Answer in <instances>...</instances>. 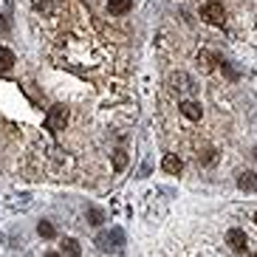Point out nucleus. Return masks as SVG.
<instances>
[{
	"label": "nucleus",
	"mask_w": 257,
	"mask_h": 257,
	"mask_svg": "<svg viewBox=\"0 0 257 257\" xmlns=\"http://www.w3.org/2000/svg\"><path fill=\"white\" fill-rule=\"evenodd\" d=\"M96 246L102 251H121V249H124V232H121L119 226L107 229V232H102L96 237Z\"/></svg>",
	"instance_id": "f257e3e1"
},
{
	"label": "nucleus",
	"mask_w": 257,
	"mask_h": 257,
	"mask_svg": "<svg viewBox=\"0 0 257 257\" xmlns=\"http://www.w3.org/2000/svg\"><path fill=\"white\" fill-rule=\"evenodd\" d=\"M201 17H204L209 26H223L226 12H223V6H220L218 0H204V3H201Z\"/></svg>",
	"instance_id": "f03ea898"
},
{
	"label": "nucleus",
	"mask_w": 257,
	"mask_h": 257,
	"mask_svg": "<svg viewBox=\"0 0 257 257\" xmlns=\"http://www.w3.org/2000/svg\"><path fill=\"white\" fill-rule=\"evenodd\" d=\"M170 82H173V88H175L178 93H184V96H192V93L198 91V85L192 82V76L184 74V71H175V74L170 76Z\"/></svg>",
	"instance_id": "7ed1b4c3"
},
{
	"label": "nucleus",
	"mask_w": 257,
	"mask_h": 257,
	"mask_svg": "<svg viewBox=\"0 0 257 257\" xmlns=\"http://www.w3.org/2000/svg\"><path fill=\"white\" fill-rule=\"evenodd\" d=\"M65 121H68V107H62V105H54L51 110H48L46 127H48V130H62V127H65Z\"/></svg>",
	"instance_id": "20e7f679"
},
{
	"label": "nucleus",
	"mask_w": 257,
	"mask_h": 257,
	"mask_svg": "<svg viewBox=\"0 0 257 257\" xmlns=\"http://www.w3.org/2000/svg\"><path fill=\"white\" fill-rule=\"evenodd\" d=\"M226 243L232 246L234 251H246V249H249V237H246L243 229H229V232H226Z\"/></svg>",
	"instance_id": "39448f33"
},
{
	"label": "nucleus",
	"mask_w": 257,
	"mask_h": 257,
	"mask_svg": "<svg viewBox=\"0 0 257 257\" xmlns=\"http://www.w3.org/2000/svg\"><path fill=\"white\" fill-rule=\"evenodd\" d=\"M181 113L187 116L189 121H198L201 116H204V110H201V105H198V102H192V99H184V102H181Z\"/></svg>",
	"instance_id": "423d86ee"
},
{
	"label": "nucleus",
	"mask_w": 257,
	"mask_h": 257,
	"mask_svg": "<svg viewBox=\"0 0 257 257\" xmlns=\"http://www.w3.org/2000/svg\"><path fill=\"white\" fill-rule=\"evenodd\" d=\"M130 9H133V0H107V12H110L113 17L127 15Z\"/></svg>",
	"instance_id": "0eeeda50"
},
{
	"label": "nucleus",
	"mask_w": 257,
	"mask_h": 257,
	"mask_svg": "<svg viewBox=\"0 0 257 257\" xmlns=\"http://www.w3.org/2000/svg\"><path fill=\"white\" fill-rule=\"evenodd\" d=\"M161 167H164L167 173L170 175H178L184 170V164H181V159H178V156H175V153H167L164 156V161H161Z\"/></svg>",
	"instance_id": "6e6552de"
},
{
	"label": "nucleus",
	"mask_w": 257,
	"mask_h": 257,
	"mask_svg": "<svg viewBox=\"0 0 257 257\" xmlns=\"http://www.w3.org/2000/svg\"><path fill=\"white\" fill-rule=\"evenodd\" d=\"M237 187L246 189V192H254V189H257V173H251V170L240 173V175H237Z\"/></svg>",
	"instance_id": "1a4fd4ad"
},
{
	"label": "nucleus",
	"mask_w": 257,
	"mask_h": 257,
	"mask_svg": "<svg viewBox=\"0 0 257 257\" xmlns=\"http://www.w3.org/2000/svg\"><path fill=\"white\" fill-rule=\"evenodd\" d=\"M15 65V51L12 48H0V74H9Z\"/></svg>",
	"instance_id": "9d476101"
},
{
	"label": "nucleus",
	"mask_w": 257,
	"mask_h": 257,
	"mask_svg": "<svg viewBox=\"0 0 257 257\" xmlns=\"http://www.w3.org/2000/svg\"><path fill=\"white\" fill-rule=\"evenodd\" d=\"M198 62H201V71H206V74H209V71L215 68V62H218V57H215L212 51H206V48H204V51L198 54Z\"/></svg>",
	"instance_id": "9b49d317"
},
{
	"label": "nucleus",
	"mask_w": 257,
	"mask_h": 257,
	"mask_svg": "<svg viewBox=\"0 0 257 257\" xmlns=\"http://www.w3.org/2000/svg\"><path fill=\"white\" fill-rule=\"evenodd\" d=\"M37 232H40V237H46V240H51L54 234H57V229H54V223H51V220H40V223H37Z\"/></svg>",
	"instance_id": "f8f14e48"
},
{
	"label": "nucleus",
	"mask_w": 257,
	"mask_h": 257,
	"mask_svg": "<svg viewBox=\"0 0 257 257\" xmlns=\"http://www.w3.org/2000/svg\"><path fill=\"white\" fill-rule=\"evenodd\" d=\"M88 223H93V226H102V223H105V212L99 209V206H91V209H88Z\"/></svg>",
	"instance_id": "ddd939ff"
},
{
	"label": "nucleus",
	"mask_w": 257,
	"mask_h": 257,
	"mask_svg": "<svg viewBox=\"0 0 257 257\" xmlns=\"http://www.w3.org/2000/svg\"><path fill=\"white\" fill-rule=\"evenodd\" d=\"M62 251L68 257H79V243H76L74 237H65V240H62Z\"/></svg>",
	"instance_id": "4468645a"
},
{
	"label": "nucleus",
	"mask_w": 257,
	"mask_h": 257,
	"mask_svg": "<svg viewBox=\"0 0 257 257\" xmlns=\"http://www.w3.org/2000/svg\"><path fill=\"white\" fill-rule=\"evenodd\" d=\"M110 161H113L116 170H124V167H127V153H124V150H116L113 156H110Z\"/></svg>",
	"instance_id": "2eb2a0df"
},
{
	"label": "nucleus",
	"mask_w": 257,
	"mask_h": 257,
	"mask_svg": "<svg viewBox=\"0 0 257 257\" xmlns=\"http://www.w3.org/2000/svg\"><path fill=\"white\" fill-rule=\"evenodd\" d=\"M31 6L37 9V12H51L54 3H51V0H31Z\"/></svg>",
	"instance_id": "dca6fc26"
},
{
	"label": "nucleus",
	"mask_w": 257,
	"mask_h": 257,
	"mask_svg": "<svg viewBox=\"0 0 257 257\" xmlns=\"http://www.w3.org/2000/svg\"><path fill=\"white\" fill-rule=\"evenodd\" d=\"M212 159H215V150H209V147L201 150V161H204V164H212Z\"/></svg>",
	"instance_id": "f3484780"
},
{
	"label": "nucleus",
	"mask_w": 257,
	"mask_h": 257,
	"mask_svg": "<svg viewBox=\"0 0 257 257\" xmlns=\"http://www.w3.org/2000/svg\"><path fill=\"white\" fill-rule=\"evenodd\" d=\"M46 257H62V254H57V251H48V254Z\"/></svg>",
	"instance_id": "a211bd4d"
},
{
	"label": "nucleus",
	"mask_w": 257,
	"mask_h": 257,
	"mask_svg": "<svg viewBox=\"0 0 257 257\" xmlns=\"http://www.w3.org/2000/svg\"><path fill=\"white\" fill-rule=\"evenodd\" d=\"M254 223H257V212H254Z\"/></svg>",
	"instance_id": "6ab92c4d"
},
{
	"label": "nucleus",
	"mask_w": 257,
	"mask_h": 257,
	"mask_svg": "<svg viewBox=\"0 0 257 257\" xmlns=\"http://www.w3.org/2000/svg\"><path fill=\"white\" fill-rule=\"evenodd\" d=\"M254 257H257V254H254Z\"/></svg>",
	"instance_id": "aec40b11"
}]
</instances>
